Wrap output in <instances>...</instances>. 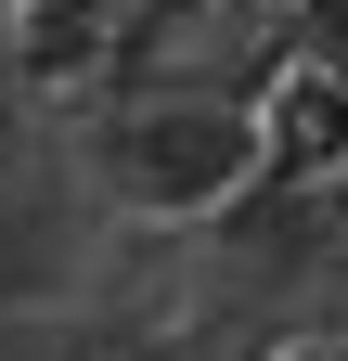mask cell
I'll use <instances>...</instances> for the list:
<instances>
[{
    "label": "cell",
    "mask_w": 348,
    "mask_h": 361,
    "mask_svg": "<svg viewBox=\"0 0 348 361\" xmlns=\"http://www.w3.org/2000/svg\"><path fill=\"white\" fill-rule=\"evenodd\" d=\"M258 180H271V142L232 90H142L104 129V194L142 219H232Z\"/></svg>",
    "instance_id": "cell-1"
},
{
    "label": "cell",
    "mask_w": 348,
    "mask_h": 361,
    "mask_svg": "<svg viewBox=\"0 0 348 361\" xmlns=\"http://www.w3.org/2000/svg\"><path fill=\"white\" fill-rule=\"evenodd\" d=\"M297 26H310V52H335V65H348V0H297Z\"/></svg>",
    "instance_id": "cell-2"
},
{
    "label": "cell",
    "mask_w": 348,
    "mask_h": 361,
    "mask_svg": "<svg viewBox=\"0 0 348 361\" xmlns=\"http://www.w3.org/2000/svg\"><path fill=\"white\" fill-rule=\"evenodd\" d=\"M323 233H335V245H348V155H335V168H323Z\"/></svg>",
    "instance_id": "cell-3"
},
{
    "label": "cell",
    "mask_w": 348,
    "mask_h": 361,
    "mask_svg": "<svg viewBox=\"0 0 348 361\" xmlns=\"http://www.w3.org/2000/svg\"><path fill=\"white\" fill-rule=\"evenodd\" d=\"M142 13H168V26H181V13H220V0H142Z\"/></svg>",
    "instance_id": "cell-4"
},
{
    "label": "cell",
    "mask_w": 348,
    "mask_h": 361,
    "mask_svg": "<svg viewBox=\"0 0 348 361\" xmlns=\"http://www.w3.org/2000/svg\"><path fill=\"white\" fill-rule=\"evenodd\" d=\"M271 13H297V0H271Z\"/></svg>",
    "instance_id": "cell-5"
}]
</instances>
